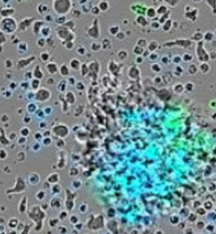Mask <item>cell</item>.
<instances>
[{"label": "cell", "instance_id": "cell-16", "mask_svg": "<svg viewBox=\"0 0 216 234\" xmlns=\"http://www.w3.org/2000/svg\"><path fill=\"white\" fill-rule=\"evenodd\" d=\"M208 190L210 192H214L216 190V185L215 183H211L209 184V185L208 186Z\"/></svg>", "mask_w": 216, "mask_h": 234}, {"label": "cell", "instance_id": "cell-10", "mask_svg": "<svg viewBox=\"0 0 216 234\" xmlns=\"http://www.w3.org/2000/svg\"><path fill=\"white\" fill-rule=\"evenodd\" d=\"M67 96L68 97H67V101L68 102L71 104H73L75 102H76V98H75V95L73 94V93H67Z\"/></svg>", "mask_w": 216, "mask_h": 234}, {"label": "cell", "instance_id": "cell-6", "mask_svg": "<svg viewBox=\"0 0 216 234\" xmlns=\"http://www.w3.org/2000/svg\"><path fill=\"white\" fill-rule=\"evenodd\" d=\"M213 201H211V200H208V201H206L205 202V203L203 204V207L207 211V212H209V211H211L212 210V209L213 208Z\"/></svg>", "mask_w": 216, "mask_h": 234}, {"label": "cell", "instance_id": "cell-18", "mask_svg": "<svg viewBox=\"0 0 216 234\" xmlns=\"http://www.w3.org/2000/svg\"><path fill=\"white\" fill-rule=\"evenodd\" d=\"M202 203L201 202L199 201H194V203H193V205H193V207H194V208L196 209L199 207L202 206Z\"/></svg>", "mask_w": 216, "mask_h": 234}, {"label": "cell", "instance_id": "cell-21", "mask_svg": "<svg viewBox=\"0 0 216 234\" xmlns=\"http://www.w3.org/2000/svg\"><path fill=\"white\" fill-rule=\"evenodd\" d=\"M209 106L210 107L213 109H215V108H216V101L215 100H212V101H211L210 103H209Z\"/></svg>", "mask_w": 216, "mask_h": 234}, {"label": "cell", "instance_id": "cell-23", "mask_svg": "<svg viewBox=\"0 0 216 234\" xmlns=\"http://www.w3.org/2000/svg\"><path fill=\"white\" fill-rule=\"evenodd\" d=\"M212 117H213V120L215 121V119H216V113H213Z\"/></svg>", "mask_w": 216, "mask_h": 234}, {"label": "cell", "instance_id": "cell-7", "mask_svg": "<svg viewBox=\"0 0 216 234\" xmlns=\"http://www.w3.org/2000/svg\"><path fill=\"white\" fill-rule=\"evenodd\" d=\"M205 229L206 231V232H207V233H209V234H213V233H214V232H215V230H216L215 224L213 223L206 224L205 225Z\"/></svg>", "mask_w": 216, "mask_h": 234}, {"label": "cell", "instance_id": "cell-15", "mask_svg": "<svg viewBox=\"0 0 216 234\" xmlns=\"http://www.w3.org/2000/svg\"><path fill=\"white\" fill-rule=\"evenodd\" d=\"M79 210L82 214H84L87 212L88 210V205L87 203H82L80 205V207H79Z\"/></svg>", "mask_w": 216, "mask_h": 234}, {"label": "cell", "instance_id": "cell-1", "mask_svg": "<svg viewBox=\"0 0 216 234\" xmlns=\"http://www.w3.org/2000/svg\"><path fill=\"white\" fill-rule=\"evenodd\" d=\"M88 224H90V226H88L89 229H92L93 231H98L99 229H102V228L105 227V224H106L105 218L102 215H98L93 217L91 220L88 221L87 225Z\"/></svg>", "mask_w": 216, "mask_h": 234}, {"label": "cell", "instance_id": "cell-19", "mask_svg": "<svg viewBox=\"0 0 216 234\" xmlns=\"http://www.w3.org/2000/svg\"><path fill=\"white\" fill-rule=\"evenodd\" d=\"M184 233L185 234H194V231L193 229V228L191 227H188V228H185V231H184Z\"/></svg>", "mask_w": 216, "mask_h": 234}, {"label": "cell", "instance_id": "cell-14", "mask_svg": "<svg viewBox=\"0 0 216 234\" xmlns=\"http://www.w3.org/2000/svg\"><path fill=\"white\" fill-rule=\"evenodd\" d=\"M115 214H116V212H115V209L114 208H110L108 209V211H107V212H106V215L108 217V218H113L114 216H115Z\"/></svg>", "mask_w": 216, "mask_h": 234}, {"label": "cell", "instance_id": "cell-17", "mask_svg": "<svg viewBox=\"0 0 216 234\" xmlns=\"http://www.w3.org/2000/svg\"><path fill=\"white\" fill-rule=\"evenodd\" d=\"M207 216L211 217L210 218H208V220H210L211 221H215V220H216V214H215V212H212L208 213Z\"/></svg>", "mask_w": 216, "mask_h": 234}, {"label": "cell", "instance_id": "cell-13", "mask_svg": "<svg viewBox=\"0 0 216 234\" xmlns=\"http://www.w3.org/2000/svg\"><path fill=\"white\" fill-rule=\"evenodd\" d=\"M69 221L71 224H77L78 223H79V218H78V217L76 215L73 214V215H71V216H70Z\"/></svg>", "mask_w": 216, "mask_h": 234}, {"label": "cell", "instance_id": "cell-3", "mask_svg": "<svg viewBox=\"0 0 216 234\" xmlns=\"http://www.w3.org/2000/svg\"><path fill=\"white\" fill-rule=\"evenodd\" d=\"M169 221L172 225L176 226L180 222V216L178 214H172V216L169 217Z\"/></svg>", "mask_w": 216, "mask_h": 234}, {"label": "cell", "instance_id": "cell-8", "mask_svg": "<svg viewBox=\"0 0 216 234\" xmlns=\"http://www.w3.org/2000/svg\"><path fill=\"white\" fill-rule=\"evenodd\" d=\"M206 212H207V211L202 206L196 209V214H197V216H204L206 214Z\"/></svg>", "mask_w": 216, "mask_h": 234}, {"label": "cell", "instance_id": "cell-5", "mask_svg": "<svg viewBox=\"0 0 216 234\" xmlns=\"http://www.w3.org/2000/svg\"><path fill=\"white\" fill-rule=\"evenodd\" d=\"M187 221L190 224L194 223L198 220L197 214H194V213L190 212L189 214V215L187 216Z\"/></svg>", "mask_w": 216, "mask_h": 234}, {"label": "cell", "instance_id": "cell-12", "mask_svg": "<svg viewBox=\"0 0 216 234\" xmlns=\"http://www.w3.org/2000/svg\"><path fill=\"white\" fill-rule=\"evenodd\" d=\"M185 90H186L187 92H192L194 89V84L191 82H187V84L185 85Z\"/></svg>", "mask_w": 216, "mask_h": 234}, {"label": "cell", "instance_id": "cell-4", "mask_svg": "<svg viewBox=\"0 0 216 234\" xmlns=\"http://www.w3.org/2000/svg\"><path fill=\"white\" fill-rule=\"evenodd\" d=\"M173 89H174V92H175L176 93H177V94H178V95L182 94L184 92V91H185L184 86L183 84H180V83H178V84H175L174 88H173Z\"/></svg>", "mask_w": 216, "mask_h": 234}, {"label": "cell", "instance_id": "cell-20", "mask_svg": "<svg viewBox=\"0 0 216 234\" xmlns=\"http://www.w3.org/2000/svg\"><path fill=\"white\" fill-rule=\"evenodd\" d=\"M78 174V170L77 169L76 170V171H73V168L70 170V175L71 176H77Z\"/></svg>", "mask_w": 216, "mask_h": 234}, {"label": "cell", "instance_id": "cell-11", "mask_svg": "<svg viewBox=\"0 0 216 234\" xmlns=\"http://www.w3.org/2000/svg\"><path fill=\"white\" fill-rule=\"evenodd\" d=\"M71 186L73 187V188H74L75 190H78L79 188H80L82 186V181L80 180H74L72 181L71 183Z\"/></svg>", "mask_w": 216, "mask_h": 234}, {"label": "cell", "instance_id": "cell-22", "mask_svg": "<svg viewBox=\"0 0 216 234\" xmlns=\"http://www.w3.org/2000/svg\"><path fill=\"white\" fill-rule=\"evenodd\" d=\"M154 233H155V234H164V232H163V231H162V230H161V229H158V230L156 231H155Z\"/></svg>", "mask_w": 216, "mask_h": 234}, {"label": "cell", "instance_id": "cell-9", "mask_svg": "<svg viewBox=\"0 0 216 234\" xmlns=\"http://www.w3.org/2000/svg\"><path fill=\"white\" fill-rule=\"evenodd\" d=\"M195 223H196V228H197L198 229H199V230L204 229L205 227V225H206L205 221H204V220H197L195 222Z\"/></svg>", "mask_w": 216, "mask_h": 234}, {"label": "cell", "instance_id": "cell-2", "mask_svg": "<svg viewBox=\"0 0 216 234\" xmlns=\"http://www.w3.org/2000/svg\"><path fill=\"white\" fill-rule=\"evenodd\" d=\"M105 226H106V227H107V229H108V231L110 230L111 228H113L110 233L116 234L117 232V224L115 220H110L109 222H108L107 224L106 223Z\"/></svg>", "mask_w": 216, "mask_h": 234}]
</instances>
